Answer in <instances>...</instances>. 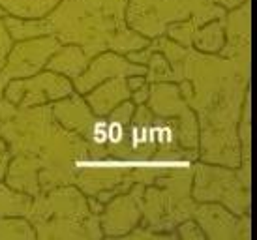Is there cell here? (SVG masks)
Listing matches in <instances>:
<instances>
[{
    "instance_id": "cell-1",
    "label": "cell",
    "mask_w": 257,
    "mask_h": 240,
    "mask_svg": "<svg viewBox=\"0 0 257 240\" xmlns=\"http://www.w3.org/2000/svg\"><path fill=\"white\" fill-rule=\"evenodd\" d=\"M177 85L192 107L199 126L197 156L201 162L238 167V116L242 99L250 88L251 70L220 55L186 47L184 55L171 64Z\"/></svg>"
},
{
    "instance_id": "cell-2",
    "label": "cell",
    "mask_w": 257,
    "mask_h": 240,
    "mask_svg": "<svg viewBox=\"0 0 257 240\" xmlns=\"http://www.w3.org/2000/svg\"><path fill=\"white\" fill-rule=\"evenodd\" d=\"M0 137L12 156L40 165V193L73 184L77 167L88 158V143L58 124L51 105L19 107L0 98Z\"/></svg>"
},
{
    "instance_id": "cell-3",
    "label": "cell",
    "mask_w": 257,
    "mask_h": 240,
    "mask_svg": "<svg viewBox=\"0 0 257 240\" xmlns=\"http://www.w3.org/2000/svg\"><path fill=\"white\" fill-rule=\"evenodd\" d=\"M128 0H60L45 15L49 34L60 43L79 45L88 58L103 51L128 55L149 45V38L126 21Z\"/></svg>"
},
{
    "instance_id": "cell-4",
    "label": "cell",
    "mask_w": 257,
    "mask_h": 240,
    "mask_svg": "<svg viewBox=\"0 0 257 240\" xmlns=\"http://www.w3.org/2000/svg\"><path fill=\"white\" fill-rule=\"evenodd\" d=\"M36 238H103L100 216L90 212L86 195L75 184L57 186L32 199L27 218Z\"/></svg>"
},
{
    "instance_id": "cell-5",
    "label": "cell",
    "mask_w": 257,
    "mask_h": 240,
    "mask_svg": "<svg viewBox=\"0 0 257 240\" xmlns=\"http://www.w3.org/2000/svg\"><path fill=\"white\" fill-rule=\"evenodd\" d=\"M192 178L193 167H171L154 178V182L147 184L141 195L143 218L139 225L154 233H165L179 238L175 233L177 225L193 218L195 210Z\"/></svg>"
},
{
    "instance_id": "cell-6",
    "label": "cell",
    "mask_w": 257,
    "mask_h": 240,
    "mask_svg": "<svg viewBox=\"0 0 257 240\" xmlns=\"http://www.w3.org/2000/svg\"><path fill=\"white\" fill-rule=\"evenodd\" d=\"M244 0H128L126 21L132 30L145 38L164 36L167 25L188 19L193 32L201 25L223 19L227 10Z\"/></svg>"
},
{
    "instance_id": "cell-7",
    "label": "cell",
    "mask_w": 257,
    "mask_h": 240,
    "mask_svg": "<svg viewBox=\"0 0 257 240\" xmlns=\"http://www.w3.org/2000/svg\"><path fill=\"white\" fill-rule=\"evenodd\" d=\"M192 199L220 203L236 216L251 214V162H242L238 167L205 162L193 165Z\"/></svg>"
},
{
    "instance_id": "cell-8",
    "label": "cell",
    "mask_w": 257,
    "mask_h": 240,
    "mask_svg": "<svg viewBox=\"0 0 257 240\" xmlns=\"http://www.w3.org/2000/svg\"><path fill=\"white\" fill-rule=\"evenodd\" d=\"M145 105L158 116L177 120V139L186 150L199 147V126L193 109L180 94L177 83H150V94Z\"/></svg>"
},
{
    "instance_id": "cell-9",
    "label": "cell",
    "mask_w": 257,
    "mask_h": 240,
    "mask_svg": "<svg viewBox=\"0 0 257 240\" xmlns=\"http://www.w3.org/2000/svg\"><path fill=\"white\" fill-rule=\"evenodd\" d=\"M73 92L72 79L51 70L40 71L32 77L12 79L4 86V98L19 107L51 105L53 101L70 96Z\"/></svg>"
},
{
    "instance_id": "cell-10",
    "label": "cell",
    "mask_w": 257,
    "mask_h": 240,
    "mask_svg": "<svg viewBox=\"0 0 257 240\" xmlns=\"http://www.w3.org/2000/svg\"><path fill=\"white\" fill-rule=\"evenodd\" d=\"M60 45L62 43L55 36H38L30 40L14 42L12 49L8 53L6 64L0 70V98L4 94V86L12 79L32 77L45 70L47 60Z\"/></svg>"
},
{
    "instance_id": "cell-11",
    "label": "cell",
    "mask_w": 257,
    "mask_h": 240,
    "mask_svg": "<svg viewBox=\"0 0 257 240\" xmlns=\"http://www.w3.org/2000/svg\"><path fill=\"white\" fill-rule=\"evenodd\" d=\"M145 184L136 182L128 191L116 193L105 203L100 214V227L107 238H124L126 234L139 225L143 218V195Z\"/></svg>"
},
{
    "instance_id": "cell-12",
    "label": "cell",
    "mask_w": 257,
    "mask_h": 240,
    "mask_svg": "<svg viewBox=\"0 0 257 240\" xmlns=\"http://www.w3.org/2000/svg\"><path fill=\"white\" fill-rule=\"evenodd\" d=\"M193 219L208 240H251V216H236L220 203H199Z\"/></svg>"
},
{
    "instance_id": "cell-13",
    "label": "cell",
    "mask_w": 257,
    "mask_h": 240,
    "mask_svg": "<svg viewBox=\"0 0 257 240\" xmlns=\"http://www.w3.org/2000/svg\"><path fill=\"white\" fill-rule=\"evenodd\" d=\"M223 32L225 42L218 55L235 60L244 70H251V0L227 10Z\"/></svg>"
},
{
    "instance_id": "cell-14",
    "label": "cell",
    "mask_w": 257,
    "mask_h": 240,
    "mask_svg": "<svg viewBox=\"0 0 257 240\" xmlns=\"http://www.w3.org/2000/svg\"><path fill=\"white\" fill-rule=\"evenodd\" d=\"M147 66L136 64L128 60L126 55L114 53V51H103L100 55L90 58L86 70L72 81L73 90L79 92L81 96L92 90L96 85L113 77H132V75H145Z\"/></svg>"
},
{
    "instance_id": "cell-15",
    "label": "cell",
    "mask_w": 257,
    "mask_h": 240,
    "mask_svg": "<svg viewBox=\"0 0 257 240\" xmlns=\"http://www.w3.org/2000/svg\"><path fill=\"white\" fill-rule=\"evenodd\" d=\"M51 111H53V116H55V120L60 126L66 128L68 132L81 135L83 139L88 135L94 120H96L90 107L86 105L85 98L75 90L70 96H66V98L53 101Z\"/></svg>"
},
{
    "instance_id": "cell-16",
    "label": "cell",
    "mask_w": 257,
    "mask_h": 240,
    "mask_svg": "<svg viewBox=\"0 0 257 240\" xmlns=\"http://www.w3.org/2000/svg\"><path fill=\"white\" fill-rule=\"evenodd\" d=\"M132 90L128 88L126 77H113L103 81L100 85H96L92 90L83 94L86 105L90 107L94 116H107L116 105H120L122 101L130 99Z\"/></svg>"
},
{
    "instance_id": "cell-17",
    "label": "cell",
    "mask_w": 257,
    "mask_h": 240,
    "mask_svg": "<svg viewBox=\"0 0 257 240\" xmlns=\"http://www.w3.org/2000/svg\"><path fill=\"white\" fill-rule=\"evenodd\" d=\"M90 62V58L86 57V53L79 45L73 43H62L58 47L51 58L45 64V70H51L55 73H60L68 79L79 77L83 71L86 70V66Z\"/></svg>"
},
{
    "instance_id": "cell-18",
    "label": "cell",
    "mask_w": 257,
    "mask_h": 240,
    "mask_svg": "<svg viewBox=\"0 0 257 240\" xmlns=\"http://www.w3.org/2000/svg\"><path fill=\"white\" fill-rule=\"evenodd\" d=\"M225 17L223 19H212V21L201 25L199 29L193 32L192 47L201 53H210L218 55L225 42V32H223Z\"/></svg>"
},
{
    "instance_id": "cell-19",
    "label": "cell",
    "mask_w": 257,
    "mask_h": 240,
    "mask_svg": "<svg viewBox=\"0 0 257 240\" xmlns=\"http://www.w3.org/2000/svg\"><path fill=\"white\" fill-rule=\"evenodd\" d=\"M60 0H0V8L8 15L21 19H42Z\"/></svg>"
},
{
    "instance_id": "cell-20",
    "label": "cell",
    "mask_w": 257,
    "mask_h": 240,
    "mask_svg": "<svg viewBox=\"0 0 257 240\" xmlns=\"http://www.w3.org/2000/svg\"><path fill=\"white\" fill-rule=\"evenodd\" d=\"M32 195L14 190L6 182H0V218L2 216H21L29 218L30 206H32Z\"/></svg>"
},
{
    "instance_id": "cell-21",
    "label": "cell",
    "mask_w": 257,
    "mask_h": 240,
    "mask_svg": "<svg viewBox=\"0 0 257 240\" xmlns=\"http://www.w3.org/2000/svg\"><path fill=\"white\" fill-rule=\"evenodd\" d=\"M4 23H6L8 32H10L14 42L30 40V38H38V36H51L45 17H42V19H21V17H14V15H6Z\"/></svg>"
},
{
    "instance_id": "cell-22",
    "label": "cell",
    "mask_w": 257,
    "mask_h": 240,
    "mask_svg": "<svg viewBox=\"0 0 257 240\" xmlns=\"http://www.w3.org/2000/svg\"><path fill=\"white\" fill-rule=\"evenodd\" d=\"M236 134L240 145V163L251 162V88H248L244 94Z\"/></svg>"
},
{
    "instance_id": "cell-23",
    "label": "cell",
    "mask_w": 257,
    "mask_h": 240,
    "mask_svg": "<svg viewBox=\"0 0 257 240\" xmlns=\"http://www.w3.org/2000/svg\"><path fill=\"white\" fill-rule=\"evenodd\" d=\"M149 49V47H147ZM150 51V49H149ZM147 73L145 79L147 83H177V71L173 70L171 62L165 58L164 53L160 51H150V57L147 60Z\"/></svg>"
},
{
    "instance_id": "cell-24",
    "label": "cell",
    "mask_w": 257,
    "mask_h": 240,
    "mask_svg": "<svg viewBox=\"0 0 257 240\" xmlns=\"http://www.w3.org/2000/svg\"><path fill=\"white\" fill-rule=\"evenodd\" d=\"M36 231L27 218L2 216L0 218V240H34Z\"/></svg>"
},
{
    "instance_id": "cell-25",
    "label": "cell",
    "mask_w": 257,
    "mask_h": 240,
    "mask_svg": "<svg viewBox=\"0 0 257 240\" xmlns=\"http://www.w3.org/2000/svg\"><path fill=\"white\" fill-rule=\"evenodd\" d=\"M177 236L184 240H205V234H203L201 227L197 225V221L193 218L184 219L182 223L177 225Z\"/></svg>"
},
{
    "instance_id": "cell-26",
    "label": "cell",
    "mask_w": 257,
    "mask_h": 240,
    "mask_svg": "<svg viewBox=\"0 0 257 240\" xmlns=\"http://www.w3.org/2000/svg\"><path fill=\"white\" fill-rule=\"evenodd\" d=\"M12 45H14V40H12V36L8 32L4 17H0V70H2L4 64H6L8 53L12 49Z\"/></svg>"
},
{
    "instance_id": "cell-27",
    "label": "cell",
    "mask_w": 257,
    "mask_h": 240,
    "mask_svg": "<svg viewBox=\"0 0 257 240\" xmlns=\"http://www.w3.org/2000/svg\"><path fill=\"white\" fill-rule=\"evenodd\" d=\"M149 94H150V85H149V83H145L143 86H139L137 90L132 92L130 99H132L136 105H141V103H147V99H149Z\"/></svg>"
},
{
    "instance_id": "cell-28",
    "label": "cell",
    "mask_w": 257,
    "mask_h": 240,
    "mask_svg": "<svg viewBox=\"0 0 257 240\" xmlns=\"http://www.w3.org/2000/svg\"><path fill=\"white\" fill-rule=\"evenodd\" d=\"M8 162H10V152H8V147H6V143H4V139L0 137V180L4 178Z\"/></svg>"
},
{
    "instance_id": "cell-29",
    "label": "cell",
    "mask_w": 257,
    "mask_h": 240,
    "mask_svg": "<svg viewBox=\"0 0 257 240\" xmlns=\"http://www.w3.org/2000/svg\"><path fill=\"white\" fill-rule=\"evenodd\" d=\"M126 83H128V88L132 92L137 90L139 86H143L145 83H147V79H145V75H132V77H126Z\"/></svg>"
},
{
    "instance_id": "cell-30",
    "label": "cell",
    "mask_w": 257,
    "mask_h": 240,
    "mask_svg": "<svg viewBox=\"0 0 257 240\" xmlns=\"http://www.w3.org/2000/svg\"><path fill=\"white\" fill-rule=\"evenodd\" d=\"M6 12H4V10H2V8H0V17H6Z\"/></svg>"
}]
</instances>
